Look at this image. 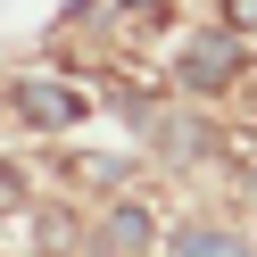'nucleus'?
I'll return each instance as SVG.
<instances>
[{"instance_id": "7ed1b4c3", "label": "nucleus", "mask_w": 257, "mask_h": 257, "mask_svg": "<svg viewBox=\"0 0 257 257\" xmlns=\"http://www.w3.org/2000/svg\"><path fill=\"white\" fill-rule=\"evenodd\" d=\"M150 240H158V216L141 199H116L100 216V257H150Z\"/></svg>"}, {"instance_id": "423d86ee", "label": "nucleus", "mask_w": 257, "mask_h": 257, "mask_svg": "<svg viewBox=\"0 0 257 257\" xmlns=\"http://www.w3.org/2000/svg\"><path fill=\"white\" fill-rule=\"evenodd\" d=\"M17 191H25V183H17V166H0V207H17Z\"/></svg>"}, {"instance_id": "20e7f679", "label": "nucleus", "mask_w": 257, "mask_h": 257, "mask_svg": "<svg viewBox=\"0 0 257 257\" xmlns=\"http://www.w3.org/2000/svg\"><path fill=\"white\" fill-rule=\"evenodd\" d=\"M166 257H240V232L232 224H174Z\"/></svg>"}, {"instance_id": "f03ea898", "label": "nucleus", "mask_w": 257, "mask_h": 257, "mask_svg": "<svg viewBox=\"0 0 257 257\" xmlns=\"http://www.w3.org/2000/svg\"><path fill=\"white\" fill-rule=\"evenodd\" d=\"M240 42H249V34L224 25V34H199V42L183 50V91H191V100H207V91H224V83L240 75Z\"/></svg>"}, {"instance_id": "39448f33", "label": "nucleus", "mask_w": 257, "mask_h": 257, "mask_svg": "<svg viewBox=\"0 0 257 257\" xmlns=\"http://www.w3.org/2000/svg\"><path fill=\"white\" fill-rule=\"evenodd\" d=\"M224 17H232V34H257V0H224Z\"/></svg>"}, {"instance_id": "f257e3e1", "label": "nucleus", "mask_w": 257, "mask_h": 257, "mask_svg": "<svg viewBox=\"0 0 257 257\" xmlns=\"http://www.w3.org/2000/svg\"><path fill=\"white\" fill-rule=\"evenodd\" d=\"M9 100H17V116H25V124H42V133H67V124H83V108H91L83 91L67 83V75H25Z\"/></svg>"}]
</instances>
